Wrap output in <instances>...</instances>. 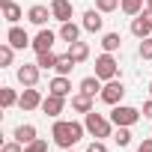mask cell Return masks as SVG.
<instances>
[{"instance_id": "6da1fadb", "label": "cell", "mask_w": 152, "mask_h": 152, "mask_svg": "<svg viewBox=\"0 0 152 152\" xmlns=\"http://www.w3.org/2000/svg\"><path fill=\"white\" fill-rule=\"evenodd\" d=\"M84 131H87V125H84V122H75V119H57V122H54V128H51V137H54V143H57V146L72 149L75 143L84 137Z\"/></svg>"}, {"instance_id": "7a4b0ae2", "label": "cell", "mask_w": 152, "mask_h": 152, "mask_svg": "<svg viewBox=\"0 0 152 152\" xmlns=\"http://www.w3.org/2000/svg\"><path fill=\"white\" fill-rule=\"evenodd\" d=\"M84 125H87V131H90L93 137H99V140L110 137V131H113V122H110V116H104V113H96V110L84 113Z\"/></svg>"}, {"instance_id": "3957f363", "label": "cell", "mask_w": 152, "mask_h": 152, "mask_svg": "<svg viewBox=\"0 0 152 152\" xmlns=\"http://www.w3.org/2000/svg\"><path fill=\"white\" fill-rule=\"evenodd\" d=\"M140 113L143 110H137V107H128V104H113V110H110V122L113 125H134V122H140Z\"/></svg>"}, {"instance_id": "277c9868", "label": "cell", "mask_w": 152, "mask_h": 152, "mask_svg": "<svg viewBox=\"0 0 152 152\" xmlns=\"http://www.w3.org/2000/svg\"><path fill=\"white\" fill-rule=\"evenodd\" d=\"M96 75L102 81H113L116 75H119V63H116V57L113 54H102V57H96Z\"/></svg>"}, {"instance_id": "5b68a950", "label": "cell", "mask_w": 152, "mask_h": 152, "mask_svg": "<svg viewBox=\"0 0 152 152\" xmlns=\"http://www.w3.org/2000/svg\"><path fill=\"white\" fill-rule=\"evenodd\" d=\"M99 96H102V102H104V104H110V107H113V104H122L125 87H122V81H116V78H113V81H107V84L102 87V93H99Z\"/></svg>"}, {"instance_id": "8992f818", "label": "cell", "mask_w": 152, "mask_h": 152, "mask_svg": "<svg viewBox=\"0 0 152 152\" xmlns=\"http://www.w3.org/2000/svg\"><path fill=\"white\" fill-rule=\"evenodd\" d=\"M6 42H9V45H12L15 51H24L27 45H33V39L27 36V30H21L18 24H12V27L6 30Z\"/></svg>"}, {"instance_id": "52a82bcc", "label": "cell", "mask_w": 152, "mask_h": 152, "mask_svg": "<svg viewBox=\"0 0 152 152\" xmlns=\"http://www.w3.org/2000/svg\"><path fill=\"white\" fill-rule=\"evenodd\" d=\"M42 96H39V90L36 87H24V93H21V99H18V107L21 110H36V107H42Z\"/></svg>"}, {"instance_id": "ba28073f", "label": "cell", "mask_w": 152, "mask_h": 152, "mask_svg": "<svg viewBox=\"0 0 152 152\" xmlns=\"http://www.w3.org/2000/svg\"><path fill=\"white\" fill-rule=\"evenodd\" d=\"M48 18H54L51 6L36 3V6H30V9H27V21H30V24H36V27H45V24H48Z\"/></svg>"}, {"instance_id": "9c48e42d", "label": "cell", "mask_w": 152, "mask_h": 152, "mask_svg": "<svg viewBox=\"0 0 152 152\" xmlns=\"http://www.w3.org/2000/svg\"><path fill=\"white\" fill-rule=\"evenodd\" d=\"M102 15H104V12H99V9H87L81 27H84L87 33H102V27H104V18H102Z\"/></svg>"}, {"instance_id": "30bf717a", "label": "cell", "mask_w": 152, "mask_h": 152, "mask_svg": "<svg viewBox=\"0 0 152 152\" xmlns=\"http://www.w3.org/2000/svg\"><path fill=\"white\" fill-rule=\"evenodd\" d=\"M51 12H54V18L60 24H66V21H72L75 6H72V0H51Z\"/></svg>"}, {"instance_id": "8fae6325", "label": "cell", "mask_w": 152, "mask_h": 152, "mask_svg": "<svg viewBox=\"0 0 152 152\" xmlns=\"http://www.w3.org/2000/svg\"><path fill=\"white\" fill-rule=\"evenodd\" d=\"M57 36H60V33H51V30H45V27H42V30L36 33V39H33V51H36V54L51 51V48H54V42H57Z\"/></svg>"}, {"instance_id": "7c38bea8", "label": "cell", "mask_w": 152, "mask_h": 152, "mask_svg": "<svg viewBox=\"0 0 152 152\" xmlns=\"http://www.w3.org/2000/svg\"><path fill=\"white\" fill-rule=\"evenodd\" d=\"M39 72H42V69H39L36 63H33V66L24 63V66H18V81H21L24 87H36V84H39Z\"/></svg>"}, {"instance_id": "4fadbf2b", "label": "cell", "mask_w": 152, "mask_h": 152, "mask_svg": "<svg viewBox=\"0 0 152 152\" xmlns=\"http://www.w3.org/2000/svg\"><path fill=\"white\" fill-rule=\"evenodd\" d=\"M42 110H45L48 116H54V119H57V116L66 110V99H63V96H54V93H48V99L42 102Z\"/></svg>"}, {"instance_id": "5bb4252c", "label": "cell", "mask_w": 152, "mask_h": 152, "mask_svg": "<svg viewBox=\"0 0 152 152\" xmlns=\"http://www.w3.org/2000/svg\"><path fill=\"white\" fill-rule=\"evenodd\" d=\"M48 93H54V96H69L72 93V81L66 78V75H57V78H51V84H48Z\"/></svg>"}, {"instance_id": "9a60e30c", "label": "cell", "mask_w": 152, "mask_h": 152, "mask_svg": "<svg viewBox=\"0 0 152 152\" xmlns=\"http://www.w3.org/2000/svg\"><path fill=\"white\" fill-rule=\"evenodd\" d=\"M131 33H134L137 39L152 36V21H149V18H143V15H134V18H131Z\"/></svg>"}, {"instance_id": "2e32d148", "label": "cell", "mask_w": 152, "mask_h": 152, "mask_svg": "<svg viewBox=\"0 0 152 152\" xmlns=\"http://www.w3.org/2000/svg\"><path fill=\"white\" fill-rule=\"evenodd\" d=\"M72 110H78V113H90L93 110V96H87V93H75L72 96Z\"/></svg>"}, {"instance_id": "e0dca14e", "label": "cell", "mask_w": 152, "mask_h": 152, "mask_svg": "<svg viewBox=\"0 0 152 152\" xmlns=\"http://www.w3.org/2000/svg\"><path fill=\"white\" fill-rule=\"evenodd\" d=\"M12 137H15L18 143H24V146H27V143H33V140H36V125H30V122H21V125L15 128V134H12Z\"/></svg>"}, {"instance_id": "ac0fdd59", "label": "cell", "mask_w": 152, "mask_h": 152, "mask_svg": "<svg viewBox=\"0 0 152 152\" xmlns=\"http://www.w3.org/2000/svg\"><path fill=\"white\" fill-rule=\"evenodd\" d=\"M69 54H72L75 63H87V60H90V45L78 39V42H72V45H69Z\"/></svg>"}, {"instance_id": "d6986e66", "label": "cell", "mask_w": 152, "mask_h": 152, "mask_svg": "<svg viewBox=\"0 0 152 152\" xmlns=\"http://www.w3.org/2000/svg\"><path fill=\"white\" fill-rule=\"evenodd\" d=\"M81 30H84V27H78L75 21H66V24L60 27V39L72 45V42H78V39H81Z\"/></svg>"}, {"instance_id": "ffe728a7", "label": "cell", "mask_w": 152, "mask_h": 152, "mask_svg": "<svg viewBox=\"0 0 152 152\" xmlns=\"http://www.w3.org/2000/svg\"><path fill=\"white\" fill-rule=\"evenodd\" d=\"M81 93H87V96H96V93H102V78L99 75H90V78H84L81 81V87H78Z\"/></svg>"}, {"instance_id": "44dd1931", "label": "cell", "mask_w": 152, "mask_h": 152, "mask_svg": "<svg viewBox=\"0 0 152 152\" xmlns=\"http://www.w3.org/2000/svg\"><path fill=\"white\" fill-rule=\"evenodd\" d=\"M102 48H104L107 54L119 51V48H122V36H119V33H104V36H102Z\"/></svg>"}, {"instance_id": "7402d4cb", "label": "cell", "mask_w": 152, "mask_h": 152, "mask_svg": "<svg viewBox=\"0 0 152 152\" xmlns=\"http://www.w3.org/2000/svg\"><path fill=\"white\" fill-rule=\"evenodd\" d=\"M57 60H60V54H54V51L36 54V66H39V69H57Z\"/></svg>"}, {"instance_id": "603a6c76", "label": "cell", "mask_w": 152, "mask_h": 152, "mask_svg": "<svg viewBox=\"0 0 152 152\" xmlns=\"http://www.w3.org/2000/svg\"><path fill=\"white\" fill-rule=\"evenodd\" d=\"M75 66H78V63L72 60V54H60V60H57V69H54V72H57V75H66V78H69Z\"/></svg>"}, {"instance_id": "cb8c5ba5", "label": "cell", "mask_w": 152, "mask_h": 152, "mask_svg": "<svg viewBox=\"0 0 152 152\" xmlns=\"http://www.w3.org/2000/svg\"><path fill=\"white\" fill-rule=\"evenodd\" d=\"M119 9H122L125 15H131V18H134V15H140V12H143V0H119Z\"/></svg>"}, {"instance_id": "d4e9b609", "label": "cell", "mask_w": 152, "mask_h": 152, "mask_svg": "<svg viewBox=\"0 0 152 152\" xmlns=\"http://www.w3.org/2000/svg\"><path fill=\"white\" fill-rule=\"evenodd\" d=\"M21 15H24V12H21V6H18V3H6V6H3V18H6L9 24H18V21H21Z\"/></svg>"}, {"instance_id": "484cf974", "label": "cell", "mask_w": 152, "mask_h": 152, "mask_svg": "<svg viewBox=\"0 0 152 152\" xmlns=\"http://www.w3.org/2000/svg\"><path fill=\"white\" fill-rule=\"evenodd\" d=\"M18 93L12 90V87H3V90H0V104H3V107H12V104H18Z\"/></svg>"}, {"instance_id": "4316f807", "label": "cell", "mask_w": 152, "mask_h": 152, "mask_svg": "<svg viewBox=\"0 0 152 152\" xmlns=\"http://www.w3.org/2000/svg\"><path fill=\"white\" fill-rule=\"evenodd\" d=\"M12 60H15V48L9 45V42H3V45H0V66H12Z\"/></svg>"}, {"instance_id": "83f0119b", "label": "cell", "mask_w": 152, "mask_h": 152, "mask_svg": "<svg viewBox=\"0 0 152 152\" xmlns=\"http://www.w3.org/2000/svg\"><path fill=\"white\" fill-rule=\"evenodd\" d=\"M113 140H116V146H128V143H131V128H128V125H116Z\"/></svg>"}, {"instance_id": "f1b7e54d", "label": "cell", "mask_w": 152, "mask_h": 152, "mask_svg": "<svg viewBox=\"0 0 152 152\" xmlns=\"http://www.w3.org/2000/svg\"><path fill=\"white\" fill-rule=\"evenodd\" d=\"M137 54H140V60H152V36L140 39V48H137Z\"/></svg>"}, {"instance_id": "f546056e", "label": "cell", "mask_w": 152, "mask_h": 152, "mask_svg": "<svg viewBox=\"0 0 152 152\" xmlns=\"http://www.w3.org/2000/svg\"><path fill=\"white\" fill-rule=\"evenodd\" d=\"M96 9L104 12V15H107V12H116V9H119V0H96Z\"/></svg>"}, {"instance_id": "4dcf8cb0", "label": "cell", "mask_w": 152, "mask_h": 152, "mask_svg": "<svg viewBox=\"0 0 152 152\" xmlns=\"http://www.w3.org/2000/svg\"><path fill=\"white\" fill-rule=\"evenodd\" d=\"M0 152H24V143H18V140L12 137V140H6L3 146H0Z\"/></svg>"}, {"instance_id": "1f68e13d", "label": "cell", "mask_w": 152, "mask_h": 152, "mask_svg": "<svg viewBox=\"0 0 152 152\" xmlns=\"http://www.w3.org/2000/svg\"><path fill=\"white\" fill-rule=\"evenodd\" d=\"M24 152H48V143H45V140H39V137H36V140H33V143H27V146H24Z\"/></svg>"}, {"instance_id": "d6a6232c", "label": "cell", "mask_w": 152, "mask_h": 152, "mask_svg": "<svg viewBox=\"0 0 152 152\" xmlns=\"http://www.w3.org/2000/svg\"><path fill=\"white\" fill-rule=\"evenodd\" d=\"M87 152H107V146H104V140H99V137H93V143L87 146Z\"/></svg>"}, {"instance_id": "836d02e7", "label": "cell", "mask_w": 152, "mask_h": 152, "mask_svg": "<svg viewBox=\"0 0 152 152\" xmlns=\"http://www.w3.org/2000/svg\"><path fill=\"white\" fill-rule=\"evenodd\" d=\"M137 152H152V137H146V140L137 146Z\"/></svg>"}, {"instance_id": "e575fe53", "label": "cell", "mask_w": 152, "mask_h": 152, "mask_svg": "<svg viewBox=\"0 0 152 152\" xmlns=\"http://www.w3.org/2000/svg\"><path fill=\"white\" fill-rule=\"evenodd\" d=\"M143 116H146V119H152V99L143 104Z\"/></svg>"}, {"instance_id": "d590c367", "label": "cell", "mask_w": 152, "mask_h": 152, "mask_svg": "<svg viewBox=\"0 0 152 152\" xmlns=\"http://www.w3.org/2000/svg\"><path fill=\"white\" fill-rule=\"evenodd\" d=\"M6 3H12V0H0V6H6Z\"/></svg>"}, {"instance_id": "8d00e7d4", "label": "cell", "mask_w": 152, "mask_h": 152, "mask_svg": "<svg viewBox=\"0 0 152 152\" xmlns=\"http://www.w3.org/2000/svg\"><path fill=\"white\" fill-rule=\"evenodd\" d=\"M146 6H149V9H152V0H146Z\"/></svg>"}, {"instance_id": "74e56055", "label": "cell", "mask_w": 152, "mask_h": 152, "mask_svg": "<svg viewBox=\"0 0 152 152\" xmlns=\"http://www.w3.org/2000/svg\"><path fill=\"white\" fill-rule=\"evenodd\" d=\"M149 96H152V81H149Z\"/></svg>"}, {"instance_id": "f35d334b", "label": "cell", "mask_w": 152, "mask_h": 152, "mask_svg": "<svg viewBox=\"0 0 152 152\" xmlns=\"http://www.w3.org/2000/svg\"><path fill=\"white\" fill-rule=\"evenodd\" d=\"M66 152H75V149H66Z\"/></svg>"}, {"instance_id": "ab89813d", "label": "cell", "mask_w": 152, "mask_h": 152, "mask_svg": "<svg viewBox=\"0 0 152 152\" xmlns=\"http://www.w3.org/2000/svg\"><path fill=\"white\" fill-rule=\"evenodd\" d=\"M149 137H152V131H149Z\"/></svg>"}]
</instances>
